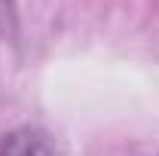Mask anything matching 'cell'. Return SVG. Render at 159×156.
<instances>
[{
	"label": "cell",
	"instance_id": "1",
	"mask_svg": "<svg viewBox=\"0 0 159 156\" xmlns=\"http://www.w3.org/2000/svg\"><path fill=\"white\" fill-rule=\"evenodd\" d=\"M0 156H61V150L37 129H19L3 138Z\"/></svg>",
	"mask_w": 159,
	"mask_h": 156
}]
</instances>
